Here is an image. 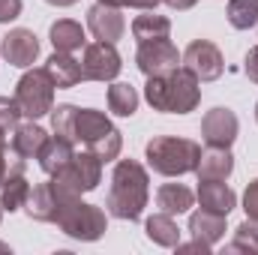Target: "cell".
Masks as SVG:
<instances>
[{
    "label": "cell",
    "instance_id": "1",
    "mask_svg": "<svg viewBox=\"0 0 258 255\" xmlns=\"http://www.w3.org/2000/svg\"><path fill=\"white\" fill-rule=\"evenodd\" d=\"M150 177H147V168L135 159H120L111 171V189L105 198V207L114 219H126L135 222L141 219L144 207H147V198H150Z\"/></svg>",
    "mask_w": 258,
    "mask_h": 255
},
{
    "label": "cell",
    "instance_id": "2",
    "mask_svg": "<svg viewBox=\"0 0 258 255\" xmlns=\"http://www.w3.org/2000/svg\"><path fill=\"white\" fill-rule=\"evenodd\" d=\"M144 99L153 111L165 114H189L201 102V81L186 66H177L165 75H153L144 84Z\"/></svg>",
    "mask_w": 258,
    "mask_h": 255
},
{
    "label": "cell",
    "instance_id": "3",
    "mask_svg": "<svg viewBox=\"0 0 258 255\" xmlns=\"http://www.w3.org/2000/svg\"><path fill=\"white\" fill-rule=\"evenodd\" d=\"M147 165L162 174V177H180V174H192L201 159V147L192 138H177V135H156L147 141L144 147Z\"/></svg>",
    "mask_w": 258,
    "mask_h": 255
},
{
    "label": "cell",
    "instance_id": "4",
    "mask_svg": "<svg viewBox=\"0 0 258 255\" xmlns=\"http://www.w3.org/2000/svg\"><path fill=\"white\" fill-rule=\"evenodd\" d=\"M75 144L93 150L102 162H111L120 156L123 147V135L120 129L108 120V114L96 111V108H78V120H75Z\"/></svg>",
    "mask_w": 258,
    "mask_h": 255
},
{
    "label": "cell",
    "instance_id": "5",
    "mask_svg": "<svg viewBox=\"0 0 258 255\" xmlns=\"http://www.w3.org/2000/svg\"><path fill=\"white\" fill-rule=\"evenodd\" d=\"M15 102H18L21 114L30 117V120L51 114V108H54V81L45 72V66L42 69H27L18 78V84H15Z\"/></svg>",
    "mask_w": 258,
    "mask_h": 255
},
{
    "label": "cell",
    "instance_id": "6",
    "mask_svg": "<svg viewBox=\"0 0 258 255\" xmlns=\"http://www.w3.org/2000/svg\"><path fill=\"white\" fill-rule=\"evenodd\" d=\"M57 225L66 237H75V240H84V243H93L105 234L108 228V216L102 207L96 204H87L81 198H75L72 204H66L57 216Z\"/></svg>",
    "mask_w": 258,
    "mask_h": 255
},
{
    "label": "cell",
    "instance_id": "7",
    "mask_svg": "<svg viewBox=\"0 0 258 255\" xmlns=\"http://www.w3.org/2000/svg\"><path fill=\"white\" fill-rule=\"evenodd\" d=\"M75 198H81V195H75L72 189H66L60 180L51 177V180L36 183V186L30 189L24 210H27V216L36 219V222H57L60 210H63L66 204H72Z\"/></svg>",
    "mask_w": 258,
    "mask_h": 255
},
{
    "label": "cell",
    "instance_id": "8",
    "mask_svg": "<svg viewBox=\"0 0 258 255\" xmlns=\"http://www.w3.org/2000/svg\"><path fill=\"white\" fill-rule=\"evenodd\" d=\"M54 180H60L66 189H72L75 195H84V192H93L102 180V159L93 153V150H78L72 156V162L66 165L60 174H54Z\"/></svg>",
    "mask_w": 258,
    "mask_h": 255
},
{
    "label": "cell",
    "instance_id": "9",
    "mask_svg": "<svg viewBox=\"0 0 258 255\" xmlns=\"http://www.w3.org/2000/svg\"><path fill=\"white\" fill-rule=\"evenodd\" d=\"M180 66H186L198 81H216L225 69V57L210 39H195L180 54Z\"/></svg>",
    "mask_w": 258,
    "mask_h": 255
},
{
    "label": "cell",
    "instance_id": "10",
    "mask_svg": "<svg viewBox=\"0 0 258 255\" xmlns=\"http://www.w3.org/2000/svg\"><path fill=\"white\" fill-rule=\"evenodd\" d=\"M81 69L87 81H114L123 69V60L114 48V42H90L84 45V57H81Z\"/></svg>",
    "mask_w": 258,
    "mask_h": 255
},
{
    "label": "cell",
    "instance_id": "11",
    "mask_svg": "<svg viewBox=\"0 0 258 255\" xmlns=\"http://www.w3.org/2000/svg\"><path fill=\"white\" fill-rule=\"evenodd\" d=\"M135 63H138V69H141L147 78H153V75H165V72H171V69L180 66V51L171 45V39L138 42Z\"/></svg>",
    "mask_w": 258,
    "mask_h": 255
},
{
    "label": "cell",
    "instance_id": "12",
    "mask_svg": "<svg viewBox=\"0 0 258 255\" xmlns=\"http://www.w3.org/2000/svg\"><path fill=\"white\" fill-rule=\"evenodd\" d=\"M240 132V120L231 108H210L201 120V138L207 141V147H231L234 138Z\"/></svg>",
    "mask_w": 258,
    "mask_h": 255
},
{
    "label": "cell",
    "instance_id": "13",
    "mask_svg": "<svg viewBox=\"0 0 258 255\" xmlns=\"http://www.w3.org/2000/svg\"><path fill=\"white\" fill-rule=\"evenodd\" d=\"M0 54L6 57V63L18 66V69H30L33 60L39 57V39H36V33L27 30V27H15V30H9V33L3 36Z\"/></svg>",
    "mask_w": 258,
    "mask_h": 255
},
{
    "label": "cell",
    "instance_id": "14",
    "mask_svg": "<svg viewBox=\"0 0 258 255\" xmlns=\"http://www.w3.org/2000/svg\"><path fill=\"white\" fill-rule=\"evenodd\" d=\"M87 30L99 39V42H117L126 30V18L120 12V6H108V3H96L87 9Z\"/></svg>",
    "mask_w": 258,
    "mask_h": 255
},
{
    "label": "cell",
    "instance_id": "15",
    "mask_svg": "<svg viewBox=\"0 0 258 255\" xmlns=\"http://www.w3.org/2000/svg\"><path fill=\"white\" fill-rule=\"evenodd\" d=\"M27 195H30V183L24 177V159L12 153V162H9V171L0 183V207L15 213L27 204Z\"/></svg>",
    "mask_w": 258,
    "mask_h": 255
},
{
    "label": "cell",
    "instance_id": "16",
    "mask_svg": "<svg viewBox=\"0 0 258 255\" xmlns=\"http://www.w3.org/2000/svg\"><path fill=\"white\" fill-rule=\"evenodd\" d=\"M195 198H198L201 210L222 213V216H228V213L237 207V195H234V189H231L225 180H198Z\"/></svg>",
    "mask_w": 258,
    "mask_h": 255
},
{
    "label": "cell",
    "instance_id": "17",
    "mask_svg": "<svg viewBox=\"0 0 258 255\" xmlns=\"http://www.w3.org/2000/svg\"><path fill=\"white\" fill-rule=\"evenodd\" d=\"M234 171V156L228 147H207L201 150V159H198V180H228Z\"/></svg>",
    "mask_w": 258,
    "mask_h": 255
},
{
    "label": "cell",
    "instance_id": "18",
    "mask_svg": "<svg viewBox=\"0 0 258 255\" xmlns=\"http://www.w3.org/2000/svg\"><path fill=\"white\" fill-rule=\"evenodd\" d=\"M45 72L51 75V81H54L57 90H69V87H75V84L84 81L81 60H75V57L66 54V51H54V54L45 60Z\"/></svg>",
    "mask_w": 258,
    "mask_h": 255
},
{
    "label": "cell",
    "instance_id": "19",
    "mask_svg": "<svg viewBox=\"0 0 258 255\" xmlns=\"http://www.w3.org/2000/svg\"><path fill=\"white\" fill-rule=\"evenodd\" d=\"M45 141H48V132L42 126H36L33 120L30 123H18V126L12 129V153L21 156L24 162L27 159H39Z\"/></svg>",
    "mask_w": 258,
    "mask_h": 255
},
{
    "label": "cell",
    "instance_id": "20",
    "mask_svg": "<svg viewBox=\"0 0 258 255\" xmlns=\"http://www.w3.org/2000/svg\"><path fill=\"white\" fill-rule=\"evenodd\" d=\"M72 156H75V150H72V141L69 138L48 135V141H45V147L39 153V165H42V171L48 177H54V174H60L66 165L72 162Z\"/></svg>",
    "mask_w": 258,
    "mask_h": 255
},
{
    "label": "cell",
    "instance_id": "21",
    "mask_svg": "<svg viewBox=\"0 0 258 255\" xmlns=\"http://www.w3.org/2000/svg\"><path fill=\"white\" fill-rule=\"evenodd\" d=\"M195 204V192L183 183H162L156 192V207L168 216H180Z\"/></svg>",
    "mask_w": 258,
    "mask_h": 255
},
{
    "label": "cell",
    "instance_id": "22",
    "mask_svg": "<svg viewBox=\"0 0 258 255\" xmlns=\"http://www.w3.org/2000/svg\"><path fill=\"white\" fill-rule=\"evenodd\" d=\"M189 231H192V237L216 246L225 237V216L222 213H210V210H195L189 216Z\"/></svg>",
    "mask_w": 258,
    "mask_h": 255
},
{
    "label": "cell",
    "instance_id": "23",
    "mask_svg": "<svg viewBox=\"0 0 258 255\" xmlns=\"http://www.w3.org/2000/svg\"><path fill=\"white\" fill-rule=\"evenodd\" d=\"M144 231H147V240H153L156 246H162V249H174L177 243H180V228H177V222H174V216H168V213H153L147 222H144Z\"/></svg>",
    "mask_w": 258,
    "mask_h": 255
},
{
    "label": "cell",
    "instance_id": "24",
    "mask_svg": "<svg viewBox=\"0 0 258 255\" xmlns=\"http://www.w3.org/2000/svg\"><path fill=\"white\" fill-rule=\"evenodd\" d=\"M48 39H51L54 51H66V54L78 51V48L87 42V39H84V27H81L78 21H72V18H60V21H54L51 30H48Z\"/></svg>",
    "mask_w": 258,
    "mask_h": 255
},
{
    "label": "cell",
    "instance_id": "25",
    "mask_svg": "<svg viewBox=\"0 0 258 255\" xmlns=\"http://www.w3.org/2000/svg\"><path fill=\"white\" fill-rule=\"evenodd\" d=\"M171 33V21L165 15H156V9H147L144 15H138L132 21V36L138 42H150V39H168Z\"/></svg>",
    "mask_w": 258,
    "mask_h": 255
},
{
    "label": "cell",
    "instance_id": "26",
    "mask_svg": "<svg viewBox=\"0 0 258 255\" xmlns=\"http://www.w3.org/2000/svg\"><path fill=\"white\" fill-rule=\"evenodd\" d=\"M138 102H141V96H138V90L126 84V81H114L111 87H108V111L111 114H117V117H132L135 111H138Z\"/></svg>",
    "mask_w": 258,
    "mask_h": 255
},
{
    "label": "cell",
    "instance_id": "27",
    "mask_svg": "<svg viewBox=\"0 0 258 255\" xmlns=\"http://www.w3.org/2000/svg\"><path fill=\"white\" fill-rule=\"evenodd\" d=\"M225 15L234 30H249L258 24V0H228Z\"/></svg>",
    "mask_w": 258,
    "mask_h": 255
},
{
    "label": "cell",
    "instance_id": "28",
    "mask_svg": "<svg viewBox=\"0 0 258 255\" xmlns=\"http://www.w3.org/2000/svg\"><path fill=\"white\" fill-rule=\"evenodd\" d=\"M228 252H258V219L246 216L237 231H234V240L225 246Z\"/></svg>",
    "mask_w": 258,
    "mask_h": 255
},
{
    "label": "cell",
    "instance_id": "29",
    "mask_svg": "<svg viewBox=\"0 0 258 255\" xmlns=\"http://www.w3.org/2000/svg\"><path fill=\"white\" fill-rule=\"evenodd\" d=\"M75 120H78V108L75 105H57V108H51V129H54V135H60V138H75ZM75 144V141H72Z\"/></svg>",
    "mask_w": 258,
    "mask_h": 255
},
{
    "label": "cell",
    "instance_id": "30",
    "mask_svg": "<svg viewBox=\"0 0 258 255\" xmlns=\"http://www.w3.org/2000/svg\"><path fill=\"white\" fill-rule=\"evenodd\" d=\"M18 120H21V108H18L15 96L12 99L9 96H0V129L3 132H12V129L18 126Z\"/></svg>",
    "mask_w": 258,
    "mask_h": 255
},
{
    "label": "cell",
    "instance_id": "31",
    "mask_svg": "<svg viewBox=\"0 0 258 255\" xmlns=\"http://www.w3.org/2000/svg\"><path fill=\"white\" fill-rule=\"evenodd\" d=\"M243 210H246V216L258 219V177L246 186V192H243Z\"/></svg>",
    "mask_w": 258,
    "mask_h": 255
},
{
    "label": "cell",
    "instance_id": "32",
    "mask_svg": "<svg viewBox=\"0 0 258 255\" xmlns=\"http://www.w3.org/2000/svg\"><path fill=\"white\" fill-rule=\"evenodd\" d=\"M21 15V0H0V24H9Z\"/></svg>",
    "mask_w": 258,
    "mask_h": 255
},
{
    "label": "cell",
    "instance_id": "33",
    "mask_svg": "<svg viewBox=\"0 0 258 255\" xmlns=\"http://www.w3.org/2000/svg\"><path fill=\"white\" fill-rule=\"evenodd\" d=\"M243 72H246V78H249L252 84H258V45L246 51V60H243Z\"/></svg>",
    "mask_w": 258,
    "mask_h": 255
},
{
    "label": "cell",
    "instance_id": "34",
    "mask_svg": "<svg viewBox=\"0 0 258 255\" xmlns=\"http://www.w3.org/2000/svg\"><path fill=\"white\" fill-rule=\"evenodd\" d=\"M6 171H9V150H6V132L0 129V183L6 177Z\"/></svg>",
    "mask_w": 258,
    "mask_h": 255
},
{
    "label": "cell",
    "instance_id": "35",
    "mask_svg": "<svg viewBox=\"0 0 258 255\" xmlns=\"http://www.w3.org/2000/svg\"><path fill=\"white\" fill-rule=\"evenodd\" d=\"M162 0H126V6H132V9H141V12H147V9H156Z\"/></svg>",
    "mask_w": 258,
    "mask_h": 255
},
{
    "label": "cell",
    "instance_id": "36",
    "mask_svg": "<svg viewBox=\"0 0 258 255\" xmlns=\"http://www.w3.org/2000/svg\"><path fill=\"white\" fill-rule=\"evenodd\" d=\"M162 3H165L168 9H177V12H183V9H192L198 0H162Z\"/></svg>",
    "mask_w": 258,
    "mask_h": 255
},
{
    "label": "cell",
    "instance_id": "37",
    "mask_svg": "<svg viewBox=\"0 0 258 255\" xmlns=\"http://www.w3.org/2000/svg\"><path fill=\"white\" fill-rule=\"evenodd\" d=\"M45 3H51V6H72V3H78V0H45Z\"/></svg>",
    "mask_w": 258,
    "mask_h": 255
},
{
    "label": "cell",
    "instance_id": "38",
    "mask_svg": "<svg viewBox=\"0 0 258 255\" xmlns=\"http://www.w3.org/2000/svg\"><path fill=\"white\" fill-rule=\"evenodd\" d=\"M99 3H108V6H120V9L126 6V0H99Z\"/></svg>",
    "mask_w": 258,
    "mask_h": 255
},
{
    "label": "cell",
    "instance_id": "39",
    "mask_svg": "<svg viewBox=\"0 0 258 255\" xmlns=\"http://www.w3.org/2000/svg\"><path fill=\"white\" fill-rule=\"evenodd\" d=\"M0 252H9V246H6V243H0Z\"/></svg>",
    "mask_w": 258,
    "mask_h": 255
},
{
    "label": "cell",
    "instance_id": "40",
    "mask_svg": "<svg viewBox=\"0 0 258 255\" xmlns=\"http://www.w3.org/2000/svg\"><path fill=\"white\" fill-rule=\"evenodd\" d=\"M255 120H258V105H255Z\"/></svg>",
    "mask_w": 258,
    "mask_h": 255
},
{
    "label": "cell",
    "instance_id": "41",
    "mask_svg": "<svg viewBox=\"0 0 258 255\" xmlns=\"http://www.w3.org/2000/svg\"><path fill=\"white\" fill-rule=\"evenodd\" d=\"M0 219H3V207H0Z\"/></svg>",
    "mask_w": 258,
    "mask_h": 255
}]
</instances>
